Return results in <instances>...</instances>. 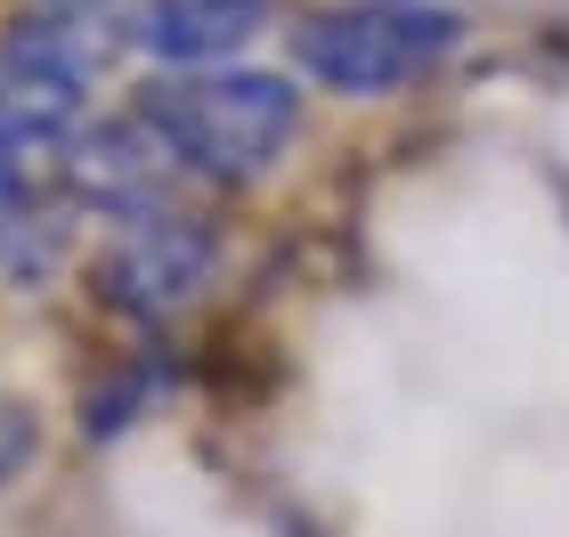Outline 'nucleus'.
Wrapping results in <instances>:
<instances>
[{"label":"nucleus","instance_id":"obj_1","mask_svg":"<svg viewBox=\"0 0 569 537\" xmlns=\"http://www.w3.org/2000/svg\"><path fill=\"white\" fill-rule=\"evenodd\" d=\"M154 147L171 156L179 179L203 188H252L284 163V147L301 139V90L284 73L261 66H203V73H171L131 107Z\"/></svg>","mask_w":569,"mask_h":537},{"label":"nucleus","instance_id":"obj_2","mask_svg":"<svg viewBox=\"0 0 569 537\" xmlns=\"http://www.w3.org/2000/svg\"><path fill=\"white\" fill-rule=\"evenodd\" d=\"M463 41V17L439 0H342V9L301 17V73L333 98H391Z\"/></svg>","mask_w":569,"mask_h":537},{"label":"nucleus","instance_id":"obj_3","mask_svg":"<svg viewBox=\"0 0 569 537\" xmlns=\"http://www.w3.org/2000/svg\"><path fill=\"white\" fill-rule=\"evenodd\" d=\"M212 261H220L212 228H203L188 203H171V212H147V220L114 228L107 261H98V294H107L122 318L154 326V318H179L212 286Z\"/></svg>","mask_w":569,"mask_h":537},{"label":"nucleus","instance_id":"obj_4","mask_svg":"<svg viewBox=\"0 0 569 537\" xmlns=\"http://www.w3.org/2000/svg\"><path fill=\"white\" fill-rule=\"evenodd\" d=\"M261 33H269V0H139L131 9V41L171 73L237 66Z\"/></svg>","mask_w":569,"mask_h":537}]
</instances>
